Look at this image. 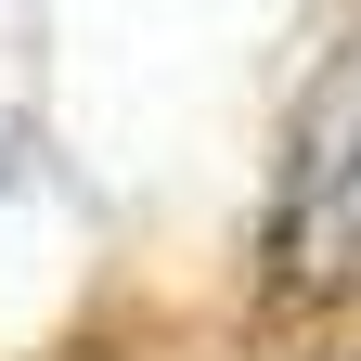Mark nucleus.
<instances>
[{
    "label": "nucleus",
    "mask_w": 361,
    "mask_h": 361,
    "mask_svg": "<svg viewBox=\"0 0 361 361\" xmlns=\"http://www.w3.org/2000/svg\"><path fill=\"white\" fill-rule=\"evenodd\" d=\"M271 284L284 297H361V26L323 52L271 180Z\"/></svg>",
    "instance_id": "nucleus-1"
}]
</instances>
